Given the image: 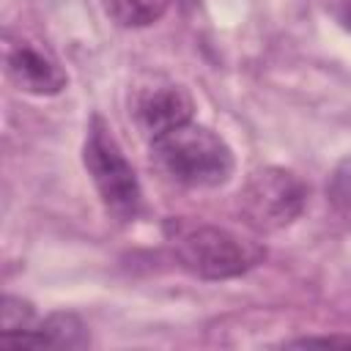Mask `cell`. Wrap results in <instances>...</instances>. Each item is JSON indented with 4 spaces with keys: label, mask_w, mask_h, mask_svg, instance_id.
Segmentation results:
<instances>
[{
    "label": "cell",
    "mask_w": 351,
    "mask_h": 351,
    "mask_svg": "<svg viewBox=\"0 0 351 351\" xmlns=\"http://www.w3.org/2000/svg\"><path fill=\"white\" fill-rule=\"evenodd\" d=\"M82 162H85L90 181L104 203V211L118 222L134 219L140 211V203H143L140 181H137L134 167L123 156L112 129L107 126V121L101 115L90 118L88 137L82 145Z\"/></svg>",
    "instance_id": "7a4b0ae2"
},
{
    "label": "cell",
    "mask_w": 351,
    "mask_h": 351,
    "mask_svg": "<svg viewBox=\"0 0 351 351\" xmlns=\"http://www.w3.org/2000/svg\"><path fill=\"white\" fill-rule=\"evenodd\" d=\"M307 203V184L285 167H261L239 192L241 219L258 233L288 228Z\"/></svg>",
    "instance_id": "277c9868"
},
{
    "label": "cell",
    "mask_w": 351,
    "mask_h": 351,
    "mask_svg": "<svg viewBox=\"0 0 351 351\" xmlns=\"http://www.w3.org/2000/svg\"><path fill=\"white\" fill-rule=\"evenodd\" d=\"M170 0H104V11L121 27H145L167 11Z\"/></svg>",
    "instance_id": "ba28073f"
},
{
    "label": "cell",
    "mask_w": 351,
    "mask_h": 351,
    "mask_svg": "<svg viewBox=\"0 0 351 351\" xmlns=\"http://www.w3.org/2000/svg\"><path fill=\"white\" fill-rule=\"evenodd\" d=\"M0 340L11 348H85L88 329L74 313H52L44 321H36L30 329L3 335Z\"/></svg>",
    "instance_id": "52a82bcc"
},
{
    "label": "cell",
    "mask_w": 351,
    "mask_h": 351,
    "mask_svg": "<svg viewBox=\"0 0 351 351\" xmlns=\"http://www.w3.org/2000/svg\"><path fill=\"white\" fill-rule=\"evenodd\" d=\"M192 112H195V101L189 90L176 82H159L154 88H145L134 101V118L151 140L189 123Z\"/></svg>",
    "instance_id": "8992f818"
},
{
    "label": "cell",
    "mask_w": 351,
    "mask_h": 351,
    "mask_svg": "<svg viewBox=\"0 0 351 351\" xmlns=\"http://www.w3.org/2000/svg\"><path fill=\"white\" fill-rule=\"evenodd\" d=\"M151 145L156 165L186 186H219L230 178L236 165L228 143L192 121L151 140Z\"/></svg>",
    "instance_id": "6da1fadb"
},
{
    "label": "cell",
    "mask_w": 351,
    "mask_h": 351,
    "mask_svg": "<svg viewBox=\"0 0 351 351\" xmlns=\"http://www.w3.org/2000/svg\"><path fill=\"white\" fill-rule=\"evenodd\" d=\"M340 22L351 30V0H346V3H343V8H340Z\"/></svg>",
    "instance_id": "7c38bea8"
},
{
    "label": "cell",
    "mask_w": 351,
    "mask_h": 351,
    "mask_svg": "<svg viewBox=\"0 0 351 351\" xmlns=\"http://www.w3.org/2000/svg\"><path fill=\"white\" fill-rule=\"evenodd\" d=\"M326 195L335 206L340 208H351V156H346L329 176L326 184Z\"/></svg>",
    "instance_id": "30bf717a"
},
{
    "label": "cell",
    "mask_w": 351,
    "mask_h": 351,
    "mask_svg": "<svg viewBox=\"0 0 351 351\" xmlns=\"http://www.w3.org/2000/svg\"><path fill=\"white\" fill-rule=\"evenodd\" d=\"M288 346H351V337H346V335H324V337H296V340H288Z\"/></svg>",
    "instance_id": "8fae6325"
},
{
    "label": "cell",
    "mask_w": 351,
    "mask_h": 351,
    "mask_svg": "<svg viewBox=\"0 0 351 351\" xmlns=\"http://www.w3.org/2000/svg\"><path fill=\"white\" fill-rule=\"evenodd\" d=\"M178 263L203 280H228L250 271L266 255V250L250 239H241L225 228L195 225L184 228L173 239Z\"/></svg>",
    "instance_id": "3957f363"
},
{
    "label": "cell",
    "mask_w": 351,
    "mask_h": 351,
    "mask_svg": "<svg viewBox=\"0 0 351 351\" xmlns=\"http://www.w3.org/2000/svg\"><path fill=\"white\" fill-rule=\"evenodd\" d=\"M0 313H3V335H16V332H25V329H30L36 324L30 302H22L16 296H3Z\"/></svg>",
    "instance_id": "9c48e42d"
},
{
    "label": "cell",
    "mask_w": 351,
    "mask_h": 351,
    "mask_svg": "<svg viewBox=\"0 0 351 351\" xmlns=\"http://www.w3.org/2000/svg\"><path fill=\"white\" fill-rule=\"evenodd\" d=\"M5 71L16 88L33 96H55L66 88V71L58 58L30 38H8Z\"/></svg>",
    "instance_id": "5b68a950"
}]
</instances>
